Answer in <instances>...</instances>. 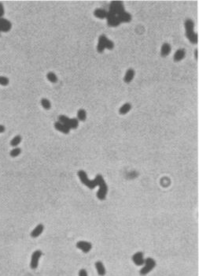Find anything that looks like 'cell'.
<instances>
[{
    "label": "cell",
    "mask_w": 199,
    "mask_h": 276,
    "mask_svg": "<svg viewBox=\"0 0 199 276\" xmlns=\"http://www.w3.org/2000/svg\"><path fill=\"white\" fill-rule=\"evenodd\" d=\"M95 267H96L97 272L100 276H104L106 273V268H105L103 263L101 261H97L95 263Z\"/></svg>",
    "instance_id": "14"
},
{
    "label": "cell",
    "mask_w": 199,
    "mask_h": 276,
    "mask_svg": "<svg viewBox=\"0 0 199 276\" xmlns=\"http://www.w3.org/2000/svg\"><path fill=\"white\" fill-rule=\"evenodd\" d=\"M44 230V227L43 224H39L38 226H36V228L32 231V232L31 233V236L32 238H37L40 235V234H42L43 231Z\"/></svg>",
    "instance_id": "15"
},
{
    "label": "cell",
    "mask_w": 199,
    "mask_h": 276,
    "mask_svg": "<svg viewBox=\"0 0 199 276\" xmlns=\"http://www.w3.org/2000/svg\"><path fill=\"white\" fill-rule=\"evenodd\" d=\"M9 79L6 77H2V76H0V85H2V86H6L9 84Z\"/></svg>",
    "instance_id": "26"
},
{
    "label": "cell",
    "mask_w": 199,
    "mask_h": 276,
    "mask_svg": "<svg viewBox=\"0 0 199 276\" xmlns=\"http://www.w3.org/2000/svg\"><path fill=\"white\" fill-rule=\"evenodd\" d=\"M42 252L40 250H36L35 251L32 255V258H31V263H30V267L32 269H36L39 264V260H40V257L42 256Z\"/></svg>",
    "instance_id": "5"
},
{
    "label": "cell",
    "mask_w": 199,
    "mask_h": 276,
    "mask_svg": "<svg viewBox=\"0 0 199 276\" xmlns=\"http://www.w3.org/2000/svg\"><path fill=\"white\" fill-rule=\"evenodd\" d=\"M134 77H135V70L133 69H128L126 72L124 81L125 83H130L134 79Z\"/></svg>",
    "instance_id": "12"
},
{
    "label": "cell",
    "mask_w": 199,
    "mask_h": 276,
    "mask_svg": "<svg viewBox=\"0 0 199 276\" xmlns=\"http://www.w3.org/2000/svg\"><path fill=\"white\" fill-rule=\"evenodd\" d=\"M172 48L168 43H165L163 45L161 46V55L162 57H166L170 54Z\"/></svg>",
    "instance_id": "13"
},
{
    "label": "cell",
    "mask_w": 199,
    "mask_h": 276,
    "mask_svg": "<svg viewBox=\"0 0 199 276\" xmlns=\"http://www.w3.org/2000/svg\"><path fill=\"white\" fill-rule=\"evenodd\" d=\"M124 7L123 2L121 1H112L110 4V9H109L108 13L111 15L118 16L120 13L124 12Z\"/></svg>",
    "instance_id": "3"
},
{
    "label": "cell",
    "mask_w": 199,
    "mask_h": 276,
    "mask_svg": "<svg viewBox=\"0 0 199 276\" xmlns=\"http://www.w3.org/2000/svg\"><path fill=\"white\" fill-rule=\"evenodd\" d=\"M77 174L81 182L91 189H93L97 185H99V189L97 192V197L100 200H104L106 199V194L108 192V187L103 176L101 174H98L94 180H90L87 177V173L84 170H79Z\"/></svg>",
    "instance_id": "1"
},
{
    "label": "cell",
    "mask_w": 199,
    "mask_h": 276,
    "mask_svg": "<svg viewBox=\"0 0 199 276\" xmlns=\"http://www.w3.org/2000/svg\"><path fill=\"white\" fill-rule=\"evenodd\" d=\"M195 56H196V59H197V49L195 51Z\"/></svg>",
    "instance_id": "30"
},
{
    "label": "cell",
    "mask_w": 199,
    "mask_h": 276,
    "mask_svg": "<svg viewBox=\"0 0 199 276\" xmlns=\"http://www.w3.org/2000/svg\"><path fill=\"white\" fill-rule=\"evenodd\" d=\"M21 152V150L20 148H15V149H13V150L10 152V155L11 157H17V156H19Z\"/></svg>",
    "instance_id": "25"
},
{
    "label": "cell",
    "mask_w": 199,
    "mask_h": 276,
    "mask_svg": "<svg viewBox=\"0 0 199 276\" xmlns=\"http://www.w3.org/2000/svg\"><path fill=\"white\" fill-rule=\"evenodd\" d=\"M41 105L45 110H50L51 107V103L47 99H41Z\"/></svg>",
    "instance_id": "23"
},
{
    "label": "cell",
    "mask_w": 199,
    "mask_h": 276,
    "mask_svg": "<svg viewBox=\"0 0 199 276\" xmlns=\"http://www.w3.org/2000/svg\"><path fill=\"white\" fill-rule=\"evenodd\" d=\"M107 13H108V12L105 10L104 9L98 8L94 12V15L98 18H100V19H105L107 17Z\"/></svg>",
    "instance_id": "11"
},
{
    "label": "cell",
    "mask_w": 199,
    "mask_h": 276,
    "mask_svg": "<svg viewBox=\"0 0 199 276\" xmlns=\"http://www.w3.org/2000/svg\"><path fill=\"white\" fill-rule=\"evenodd\" d=\"M114 48V44L113 41L109 40L105 35H101L99 36V43L97 46V51L99 53H103L104 52L105 48H107L109 50H112Z\"/></svg>",
    "instance_id": "2"
},
{
    "label": "cell",
    "mask_w": 199,
    "mask_h": 276,
    "mask_svg": "<svg viewBox=\"0 0 199 276\" xmlns=\"http://www.w3.org/2000/svg\"><path fill=\"white\" fill-rule=\"evenodd\" d=\"M145 266L141 269L140 274L142 275H146L148 273L150 272L155 267L156 262L154 259L152 258H147L145 260Z\"/></svg>",
    "instance_id": "4"
},
{
    "label": "cell",
    "mask_w": 199,
    "mask_h": 276,
    "mask_svg": "<svg viewBox=\"0 0 199 276\" xmlns=\"http://www.w3.org/2000/svg\"><path fill=\"white\" fill-rule=\"evenodd\" d=\"M79 276H88L87 275V271H86L85 269H81V270H80V271H79Z\"/></svg>",
    "instance_id": "27"
},
{
    "label": "cell",
    "mask_w": 199,
    "mask_h": 276,
    "mask_svg": "<svg viewBox=\"0 0 199 276\" xmlns=\"http://www.w3.org/2000/svg\"><path fill=\"white\" fill-rule=\"evenodd\" d=\"M5 126H2V125H0V133H2L5 132Z\"/></svg>",
    "instance_id": "29"
},
{
    "label": "cell",
    "mask_w": 199,
    "mask_h": 276,
    "mask_svg": "<svg viewBox=\"0 0 199 276\" xmlns=\"http://www.w3.org/2000/svg\"><path fill=\"white\" fill-rule=\"evenodd\" d=\"M132 261L137 266H142V265L144 264L145 260L143 258V253L142 252H138L135 254H134L132 256Z\"/></svg>",
    "instance_id": "8"
},
{
    "label": "cell",
    "mask_w": 199,
    "mask_h": 276,
    "mask_svg": "<svg viewBox=\"0 0 199 276\" xmlns=\"http://www.w3.org/2000/svg\"><path fill=\"white\" fill-rule=\"evenodd\" d=\"M186 36L187 37L188 40L190 41V43L194 44H197L198 42V37H197V34L194 32H190V33H187Z\"/></svg>",
    "instance_id": "16"
},
{
    "label": "cell",
    "mask_w": 199,
    "mask_h": 276,
    "mask_svg": "<svg viewBox=\"0 0 199 276\" xmlns=\"http://www.w3.org/2000/svg\"><path fill=\"white\" fill-rule=\"evenodd\" d=\"M4 15V7L2 2H0V17H2Z\"/></svg>",
    "instance_id": "28"
},
{
    "label": "cell",
    "mask_w": 199,
    "mask_h": 276,
    "mask_svg": "<svg viewBox=\"0 0 199 276\" xmlns=\"http://www.w3.org/2000/svg\"><path fill=\"white\" fill-rule=\"evenodd\" d=\"M69 121H70V118H68V117L65 116V115H63V114L59 115L58 122H60L61 123L64 124V125H65V126H68V125H69Z\"/></svg>",
    "instance_id": "20"
},
{
    "label": "cell",
    "mask_w": 199,
    "mask_h": 276,
    "mask_svg": "<svg viewBox=\"0 0 199 276\" xmlns=\"http://www.w3.org/2000/svg\"><path fill=\"white\" fill-rule=\"evenodd\" d=\"M87 118V112L84 109H80L77 111V119L78 121L84 122Z\"/></svg>",
    "instance_id": "19"
},
{
    "label": "cell",
    "mask_w": 199,
    "mask_h": 276,
    "mask_svg": "<svg viewBox=\"0 0 199 276\" xmlns=\"http://www.w3.org/2000/svg\"><path fill=\"white\" fill-rule=\"evenodd\" d=\"M21 137L20 135H17L11 140V141H10V145L13 147H16V148H17V145L21 143Z\"/></svg>",
    "instance_id": "21"
},
{
    "label": "cell",
    "mask_w": 199,
    "mask_h": 276,
    "mask_svg": "<svg viewBox=\"0 0 199 276\" xmlns=\"http://www.w3.org/2000/svg\"><path fill=\"white\" fill-rule=\"evenodd\" d=\"M12 28V23L6 18L0 17V32H9Z\"/></svg>",
    "instance_id": "6"
},
{
    "label": "cell",
    "mask_w": 199,
    "mask_h": 276,
    "mask_svg": "<svg viewBox=\"0 0 199 276\" xmlns=\"http://www.w3.org/2000/svg\"><path fill=\"white\" fill-rule=\"evenodd\" d=\"M131 109V105L129 103H126L124 105H122L119 110V112L120 114H126L128 113Z\"/></svg>",
    "instance_id": "18"
},
{
    "label": "cell",
    "mask_w": 199,
    "mask_h": 276,
    "mask_svg": "<svg viewBox=\"0 0 199 276\" xmlns=\"http://www.w3.org/2000/svg\"><path fill=\"white\" fill-rule=\"evenodd\" d=\"M76 247L79 249L82 250V251L87 253L91 251V248H92V245H91L90 242H84V241H80V242H78L76 243Z\"/></svg>",
    "instance_id": "7"
},
{
    "label": "cell",
    "mask_w": 199,
    "mask_h": 276,
    "mask_svg": "<svg viewBox=\"0 0 199 276\" xmlns=\"http://www.w3.org/2000/svg\"><path fill=\"white\" fill-rule=\"evenodd\" d=\"M54 128L57 130H58V131L65 133V134H68V133H69V131H70V129H69L68 126H66L65 125H64V124L61 123L60 122H55Z\"/></svg>",
    "instance_id": "9"
},
{
    "label": "cell",
    "mask_w": 199,
    "mask_h": 276,
    "mask_svg": "<svg viewBox=\"0 0 199 276\" xmlns=\"http://www.w3.org/2000/svg\"><path fill=\"white\" fill-rule=\"evenodd\" d=\"M79 126V121H78L77 118H70V121H69V125H68V127L69 129H76Z\"/></svg>",
    "instance_id": "22"
},
{
    "label": "cell",
    "mask_w": 199,
    "mask_h": 276,
    "mask_svg": "<svg viewBox=\"0 0 199 276\" xmlns=\"http://www.w3.org/2000/svg\"><path fill=\"white\" fill-rule=\"evenodd\" d=\"M184 27L186 29V33L193 32L194 28V23L191 19H187L184 22Z\"/></svg>",
    "instance_id": "17"
},
{
    "label": "cell",
    "mask_w": 199,
    "mask_h": 276,
    "mask_svg": "<svg viewBox=\"0 0 199 276\" xmlns=\"http://www.w3.org/2000/svg\"><path fill=\"white\" fill-rule=\"evenodd\" d=\"M185 55H186V52L184 49H179L177 50L176 53H175L174 56H173V59H174L175 62H180L181 60L185 58Z\"/></svg>",
    "instance_id": "10"
},
{
    "label": "cell",
    "mask_w": 199,
    "mask_h": 276,
    "mask_svg": "<svg viewBox=\"0 0 199 276\" xmlns=\"http://www.w3.org/2000/svg\"><path fill=\"white\" fill-rule=\"evenodd\" d=\"M47 77L48 81H50L52 82V83H56V82L58 81L57 76H56V74L53 72L48 73L47 74Z\"/></svg>",
    "instance_id": "24"
}]
</instances>
